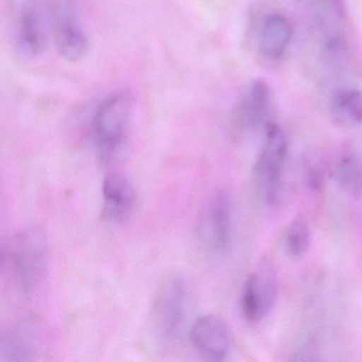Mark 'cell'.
I'll return each instance as SVG.
<instances>
[{
    "instance_id": "obj_6",
    "label": "cell",
    "mask_w": 362,
    "mask_h": 362,
    "mask_svg": "<svg viewBox=\"0 0 362 362\" xmlns=\"http://www.w3.org/2000/svg\"><path fill=\"white\" fill-rule=\"evenodd\" d=\"M54 40L57 52L69 62L86 58L90 40L80 20L76 0H56L52 8Z\"/></svg>"
},
{
    "instance_id": "obj_5",
    "label": "cell",
    "mask_w": 362,
    "mask_h": 362,
    "mask_svg": "<svg viewBox=\"0 0 362 362\" xmlns=\"http://www.w3.org/2000/svg\"><path fill=\"white\" fill-rule=\"evenodd\" d=\"M233 209L230 197L223 190L214 192L205 201L199 213L196 234L203 249L221 253L232 238Z\"/></svg>"
},
{
    "instance_id": "obj_1",
    "label": "cell",
    "mask_w": 362,
    "mask_h": 362,
    "mask_svg": "<svg viewBox=\"0 0 362 362\" xmlns=\"http://www.w3.org/2000/svg\"><path fill=\"white\" fill-rule=\"evenodd\" d=\"M133 114L134 98L127 90L110 94L97 107L92 120L93 139L103 164L115 163L126 152Z\"/></svg>"
},
{
    "instance_id": "obj_18",
    "label": "cell",
    "mask_w": 362,
    "mask_h": 362,
    "mask_svg": "<svg viewBox=\"0 0 362 362\" xmlns=\"http://www.w3.org/2000/svg\"><path fill=\"white\" fill-rule=\"evenodd\" d=\"M305 183L311 192H320L324 186V170L321 163H307L305 168Z\"/></svg>"
},
{
    "instance_id": "obj_8",
    "label": "cell",
    "mask_w": 362,
    "mask_h": 362,
    "mask_svg": "<svg viewBox=\"0 0 362 362\" xmlns=\"http://www.w3.org/2000/svg\"><path fill=\"white\" fill-rule=\"evenodd\" d=\"M16 52L35 58L43 52L45 33L35 0H10Z\"/></svg>"
},
{
    "instance_id": "obj_7",
    "label": "cell",
    "mask_w": 362,
    "mask_h": 362,
    "mask_svg": "<svg viewBox=\"0 0 362 362\" xmlns=\"http://www.w3.org/2000/svg\"><path fill=\"white\" fill-rule=\"evenodd\" d=\"M279 279L270 262H262L243 286L241 311L250 323H259L272 311L279 296Z\"/></svg>"
},
{
    "instance_id": "obj_10",
    "label": "cell",
    "mask_w": 362,
    "mask_h": 362,
    "mask_svg": "<svg viewBox=\"0 0 362 362\" xmlns=\"http://www.w3.org/2000/svg\"><path fill=\"white\" fill-rule=\"evenodd\" d=\"M101 218L107 223L127 221L136 207L137 194L130 180L119 173H107L103 182Z\"/></svg>"
},
{
    "instance_id": "obj_9",
    "label": "cell",
    "mask_w": 362,
    "mask_h": 362,
    "mask_svg": "<svg viewBox=\"0 0 362 362\" xmlns=\"http://www.w3.org/2000/svg\"><path fill=\"white\" fill-rule=\"evenodd\" d=\"M190 341L205 359L223 361L232 351V334L226 324L213 315L199 317L192 329Z\"/></svg>"
},
{
    "instance_id": "obj_2",
    "label": "cell",
    "mask_w": 362,
    "mask_h": 362,
    "mask_svg": "<svg viewBox=\"0 0 362 362\" xmlns=\"http://www.w3.org/2000/svg\"><path fill=\"white\" fill-rule=\"evenodd\" d=\"M264 143L253 169V185L258 199L268 206H277L285 194V170L288 141L277 124L264 128Z\"/></svg>"
},
{
    "instance_id": "obj_13",
    "label": "cell",
    "mask_w": 362,
    "mask_h": 362,
    "mask_svg": "<svg viewBox=\"0 0 362 362\" xmlns=\"http://www.w3.org/2000/svg\"><path fill=\"white\" fill-rule=\"evenodd\" d=\"M336 185L353 198H362V158L355 152L340 154L330 167Z\"/></svg>"
},
{
    "instance_id": "obj_4",
    "label": "cell",
    "mask_w": 362,
    "mask_h": 362,
    "mask_svg": "<svg viewBox=\"0 0 362 362\" xmlns=\"http://www.w3.org/2000/svg\"><path fill=\"white\" fill-rule=\"evenodd\" d=\"M186 308V286L177 275L165 277L152 298L148 315L150 334L158 342L167 343L177 337Z\"/></svg>"
},
{
    "instance_id": "obj_12",
    "label": "cell",
    "mask_w": 362,
    "mask_h": 362,
    "mask_svg": "<svg viewBox=\"0 0 362 362\" xmlns=\"http://www.w3.org/2000/svg\"><path fill=\"white\" fill-rule=\"evenodd\" d=\"M293 37L291 23L283 14H270L259 33V52L264 58L279 60L287 52Z\"/></svg>"
},
{
    "instance_id": "obj_11",
    "label": "cell",
    "mask_w": 362,
    "mask_h": 362,
    "mask_svg": "<svg viewBox=\"0 0 362 362\" xmlns=\"http://www.w3.org/2000/svg\"><path fill=\"white\" fill-rule=\"evenodd\" d=\"M272 93L264 80H254L245 88L235 112L236 128L243 132L266 127Z\"/></svg>"
},
{
    "instance_id": "obj_15",
    "label": "cell",
    "mask_w": 362,
    "mask_h": 362,
    "mask_svg": "<svg viewBox=\"0 0 362 362\" xmlns=\"http://www.w3.org/2000/svg\"><path fill=\"white\" fill-rule=\"evenodd\" d=\"M313 16L326 39L342 37L345 9L343 0H311Z\"/></svg>"
},
{
    "instance_id": "obj_17",
    "label": "cell",
    "mask_w": 362,
    "mask_h": 362,
    "mask_svg": "<svg viewBox=\"0 0 362 362\" xmlns=\"http://www.w3.org/2000/svg\"><path fill=\"white\" fill-rule=\"evenodd\" d=\"M30 341L23 332H8L1 340V361H24L31 359Z\"/></svg>"
},
{
    "instance_id": "obj_14",
    "label": "cell",
    "mask_w": 362,
    "mask_h": 362,
    "mask_svg": "<svg viewBox=\"0 0 362 362\" xmlns=\"http://www.w3.org/2000/svg\"><path fill=\"white\" fill-rule=\"evenodd\" d=\"M329 116L341 128L361 126L362 92L354 88L339 90L330 100Z\"/></svg>"
},
{
    "instance_id": "obj_16",
    "label": "cell",
    "mask_w": 362,
    "mask_h": 362,
    "mask_svg": "<svg viewBox=\"0 0 362 362\" xmlns=\"http://www.w3.org/2000/svg\"><path fill=\"white\" fill-rule=\"evenodd\" d=\"M310 245V228L308 222L298 217L290 222L283 235V247L290 258L298 259L308 251Z\"/></svg>"
},
{
    "instance_id": "obj_3",
    "label": "cell",
    "mask_w": 362,
    "mask_h": 362,
    "mask_svg": "<svg viewBox=\"0 0 362 362\" xmlns=\"http://www.w3.org/2000/svg\"><path fill=\"white\" fill-rule=\"evenodd\" d=\"M48 254V237L42 226H30L16 235L10 259L21 290L31 293L40 287L47 271Z\"/></svg>"
}]
</instances>
